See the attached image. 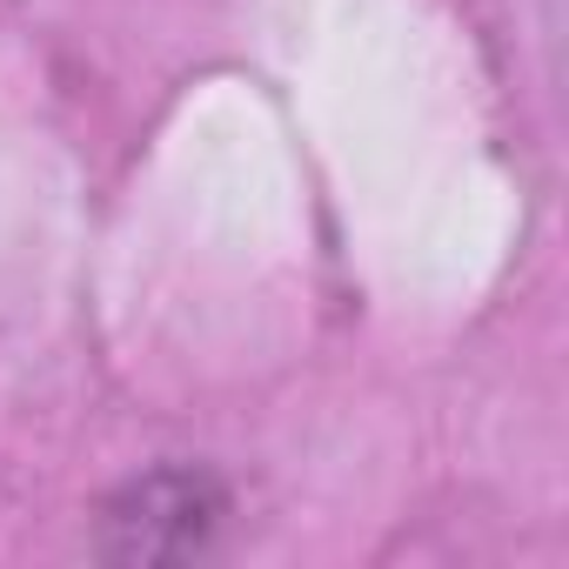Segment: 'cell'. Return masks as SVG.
Instances as JSON below:
<instances>
[{
    "instance_id": "1",
    "label": "cell",
    "mask_w": 569,
    "mask_h": 569,
    "mask_svg": "<svg viewBox=\"0 0 569 569\" xmlns=\"http://www.w3.org/2000/svg\"><path fill=\"white\" fill-rule=\"evenodd\" d=\"M228 502L201 469H154L108 502L101 549L114 562H188L214 542Z\"/></svg>"
}]
</instances>
